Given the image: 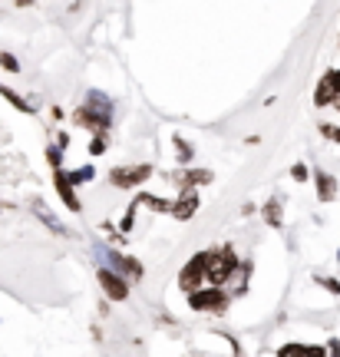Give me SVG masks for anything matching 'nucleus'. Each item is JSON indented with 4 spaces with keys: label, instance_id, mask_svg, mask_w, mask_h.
Wrapping results in <instances>:
<instances>
[{
    "label": "nucleus",
    "instance_id": "obj_22",
    "mask_svg": "<svg viewBox=\"0 0 340 357\" xmlns=\"http://www.w3.org/2000/svg\"><path fill=\"white\" fill-rule=\"evenodd\" d=\"M291 176L298 178V182H304V178H307V166H294L291 169Z\"/></svg>",
    "mask_w": 340,
    "mask_h": 357
},
{
    "label": "nucleus",
    "instance_id": "obj_3",
    "mask_svg": "<svg viewBox=\"0 0 340 357\" xmlns=\"http://www.w3.org/2000/svg\"><path fill=\"white\" fill-rule=\"evenodd\" d=\"M189 305L192 311H208V314H222L228 307V294L218 288V284H208V288H195V291H189Z\"/></svg>",
    "mask_w": 340,
    "mask_h": 357
},
{
    "label": "nucleus",
    "instance_id": "obj_11",
    "mask_svg": "<svg viewBox=\"0 0 340 357\" xmlns=\"http://www.w3.org/2000/svg\"><path fill=\"white\" fill-rule=\"evenodd\" d=\"M182 182V185H208L212 182V172L208 169H192V172H185L182 178H176V185Z\"/></svg>",
    "mask_w": 340,
    "mask_h": 357
},
{
    "label": "nucleus",
    "instance_id": "obj_8",
    "mask_svg": "<svg viewBox=\"0 0 340 357\" xmlns=\"http://www.w3.org/2000/svg\"><path fill=\"white\" fill-rule=\"evenodd\" d=\"M53 185H56V192H60V199H63V205L70 212H79V208H83L73 192V182H70V176H66L63 169H53Z\"/></svg>",
    "mask_w": 340,
    "mask_h": 357
},
{
    "label": "nucleus",
    "instance_id": "obj_5",
    "mask_svg": "<svg viewBox=\"0 0 340 357\" xmlns=\"http://www.w3.org/2000/svg\"><path fill=\"white\" fill-rule=\"evenodd\" d=\"M149 176H152V166H119L109 172V182L116 189H132V185H142Z\"/></svg>",
    "mask_w": 340,
    "mask_h": 357
},
{
    "label": "nucleus",
    "instance_id": "obj_16",
    "mask_svg": "<svg viewBox=\"0 0 340 357\" xmlns=\"http://www.w3.org/2000/svg\"><path fill=\"white\" fill-rule=\"evenodd\" d=\"M176 149H178V159H182V162H192V155H195V153H192L189 142L178 139V136H176Z\"/></svg>",
    "mask_w": 340,
    "mask_h": 357
},
{
    "label": "nucleus",
    "instance_id": "obj_19",
    "mask_svg": "<svg viewBox=\"0 0 340 357\" xmlns=\"http://www.w3.org/2000/svg\"><path fill=\"white\" fill-rule=\"evenodd\" d=\"M89 153H93V155H102V153H106V139H102V136H96V139L89 142Z\"/></svg>",
    "mask_w": 340,
    "mask_h": 357
},
{
    "label": "nucleus",
    "instance_id": "obj_14",
    "mask_svg": "<svg viewBox=\"0 0 340 357\" xmlns=\"http://www.w3.org/2000/svg\"><path fill=\"white\" fill-rule=\"evenodd\" d=\"M66 176H70V182H73V185H83V182H89V178H93V169L83 166V169H73V172H66Z\"/></svg>",
    "mask_w": 340,
    "mask_h": 357
},
{
    "label": "nucleus",
    "instance_id": "obj_9",
    "mask_svg": "<svg viewBox=\"0 0 340 357\" xmlns=\"http://www.w3.org/2000/svg\"><path fill=\"white\" fill-rule=\"evenodd\" d=\"M169 212H172L176 218H192L195 212H199V195H195V192H185V195H182V199H178Z\"/></svg>",
    "mask_w": 340,
    "mask_h": 357
},
{
    "label": "nucleus",
    "instance_id": "obj_6",
    "mask_svg": "<svg viewBox=\"0 0 340 357\" xmlns=\"http://www.w3.org/2000/svg\"><path fill=\"white\" fill-rule=\"evenodd\" d=\"M100 284L106 298H113V301H126L129 298V284H126V275H119L113 268H100Z\"/></svg>",
    "mask_w": 340,
    "mask_h": 357
},
{
    "label": "nucleus",
    "instance_id": "obj_13",
    "mask_svg": "<svg viewBox=\"0 0 340 357\" xmlns=\"http://www.w3.org/2000/svg\"><path fill=\"white\" fill-rule=\"evenodd\" d=\"M136 202L139 205H149V208H155V212H169V208H172V205L165 202V199H159V195H139Z\"/></svg>",
    "mask_w": 340,
    "mask_h": 357
},
{
    "label": "nucleus",
    "instance_id": "obj_21",
    "mask_svg": "<svg viewBox=\"0 0 340 357\" xmlns=\"http://www.w3.org/2000/svg\"><path fill=\"white\" fill-rule=\"evenodd\" d=\"M265 215H268V222H271V225H277V202H271L265 208Z\"/></svg>",
    "mask_w": 340,
    "mask_h": 357
},
{
    "label": "nucleus",
    "instance_id": "obj_23",
    "mask_svg": "<svg viewBox=\"0 0 340 357\" xmlns=\"http://www.w3.org/2000/svg\"><path fill=\"white\" fill-rule=\"evenodd\" d=\"M330 139H334V142H340V126H337V129H330Z\"/></svg>",
    "mask_w": 340,
    "mask_h": 357
},
{
    "label": "nucleus",
    "instance_id": "obj_2",
    "mask_svg": "<svg viewBox=\"0 0 340 357\" xmlns=\"http://www.w3.org/2000/svg\"><path fill=\"white\" fill-rule=\"evenodd\" d=\"M235 268H238L235 252L231 248H218V252H208V258H205V278L212 284H225Z\"/></svg>",
    "mask_w": 340,
    "mask_h": 357
},
{
    "label": "nucleus",
    "instance_id": "obj_18",
    "mask_svg": "<svg viewBox=\"0 0 340 357\" xmlns=\"http://www.w3.org/2000/svg\"><path fill=\"white\" fill-rule=\"evenodd\" d=\"M47 159H50L53 169H60V162H63V153H60V146H50V149H47Z\"/></svg>",
    "mask_w": 340,
    "mask_h": 357
},
{
    "label": "nucleus",
    "instance_id": "obj_7",
    "mask_svg": "<svg viewBox=\"0 0 340 357\" xmlns=\"http://www.w3.org/2000/svg\"><path fill=\"white\" fill-rule=\"evenodd\" d=\"M106 261H109V268L113 271H119V275H129V278H139L142 275V265L139 261H132V258H126V255H119V252H113V248H102L100 252Z\"/></svg>",
    "mask_w": 340,
    "mask_h": 357
},
{
    "label": "nucleus",
    "instance_id": "obj_4",
    "mask_svg": "<svg viewBox=\"0 0 340 357\" xmlns=\"http://www.w3.org/2000/svg\"><path fill=\"white\" fill-rule=\"evenodd\" d=\"M205 258H208V252H199V255H192L189 265L182 268V275H178V288L182 291H195V288L205 284Z\"/></svg>",
    "mask_w": 340,
    "mask_h": 357
},
{
    "label": "nucleus",
    "instance_id": "obj_12",
    "mask_svg": "<svg viewBox=\"0 0 340 357\" xmlns=\"http://www.w3.org/2000/svg\"><path fill=\"white\" fill-rule=\"evenodd\" d=\"M334 178L327 176V172H317V195H320V202H330L334 199Z\"/></svg>",
    "mask_w": 340,
    "mask_h": 357
},
{
    "label": "nucleus",
    "instance_id": "obj_17",
    "mask_svg": "<svg viewBox=\"0 0 340 357\" xmlns=\"http://www.w3.org/2000/svg\"><path fill=\"white\" fill-rule=\"evenodd\" d=\"M0 66H3V70H10V73H20V63L13 60L10 53H0Z\"/></svg>",
    "mask_w": 340,
    "mask_h": 357
},
{
    "label": "nucleus",
    "instance_id": "obj_15",
    "mask_svg": "<svg viewBox=\"0 0 340 357\" xmlns=\"http://www.w3.org/2000/svg\"><path fill=\"white\" fill-rule=\"evenodd\" d=\"M281 354H320V347H304V344H284Z\"/></svg>",
    "mask_w": 340,
    "mask_h": 357
},
{
    "label": "nucleus",
    "instance_id": "obj_1",
    "mask_svg": "<svg viewBox=\"0 0 340 357\" xmlns=\"http://www.w3.org/2000/svg\"><path fill=\"white\" fill-rule=\"evenodd\" d=\"M109 116H113V102L106 100L102 93H89V100H86V106H79L76 109V123L79 126H86V129H106L109 126Z\"/></svg>",
    "mask_w": 340,
    "mask_h": 357
},
{
    "label": "nucleus",
    "instance_id": "obj_20",
    "mask_svg": "<svg viewBox=\"0 0 340 357\" xmlns=\"http://www.w3.org/2000/svg\"><path fill=\"white\" fill-rule=\"evenodd\" d=\"M327 79H330V86H334V93L340 96V70H330L327 73Z\"/></svg>",
    "mask_w": 340,
    "mask_h": 357
},
{
    "label": "nucleus",
    "instance_id": "obj_10",
    "mask_svg": "<svg viewBox=\"0 0 340 357\" xmlns=\"http://www.w3.org/2000/svg\"><path fill=\"white\" fill-rule=\"evenodd\" d=\"M337 100V93H334V86H330V79L324 77L320 83H317V93H314V106H330V102Z\"/></svg>",
    "mask_w": 340,
    "mask_h": 357
}]
</instances>
